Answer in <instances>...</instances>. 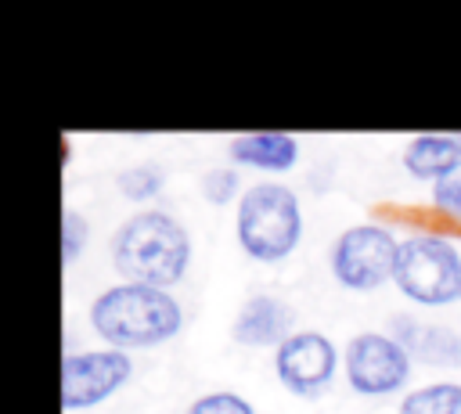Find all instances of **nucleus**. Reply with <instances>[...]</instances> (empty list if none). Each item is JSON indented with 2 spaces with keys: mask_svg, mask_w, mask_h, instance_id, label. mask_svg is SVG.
I'll return each mask as SVG.
<instances>
[{
  "mask_svg": "<svg viewBox=\"0 0 461 414\" xmlns=\"http://www.w3.org/2000/svg\"><path fill=\"white\" fill-rule=\"evenodd\" d=\"M112 259H115V270L130 284L166 288L184 277L187 259H191V241L173 216L148 209V212L130 216L115 230Z\"/></svg>",
  "mask_w": 461,
  "mask_h": 414,
  "instance_id": "f257e3e1",
  "label": "nucleus"
},
{
  "mask_svg": "<svg viewBox=\"0 0 461 414\" xmlns=\"http://www.w3.org/2000/svg\"><path fill=\"white\" fill-rule=\"evenodd\" d=\"M94 331L115 349L158 346L180 331V306L169 292L151 284H115L90 306Z\"/></svg>",
  "mask_w": 461,
  "mask_h": 414,
  "instance_id": "f03ea898",
  "label": "nucleus"
},
{
  "mask_svg": "<svg viewBox=\"0 0 461 414\" xmlns=\"http://www.w3.org/2000/svg\"><path fill=\"white\" fill-rule=\"evenodd\" d=\"M303 212L285 184H256L238 205V241L259 263H277L295 252Z\"/></svg>",
  "mask_w": 461,
  "mask_h": 414,
  "instance_id": "7ed1b4c3",
  "label": "nucleus"
},
{
  "mask_svg": "<svg viewBox=\"0 0 461 414\" xmlns=\"http://www.w3.org/2000/svg\"><path fill=\"white\" fill-rule=\"evenodd\" d=\"M393 281L414 302H425V306L454 302L461 295V256L443 238H432V234L407 238L400 245Z\"/></svg>",
  "mask_w": 461,
  "mask_h": 414,
  "instance_id": "20e7f679",
  "label": "nucleus"
},
{
  "mask_svg": "<svg viewBox=\"0 0 461 414\" xmlns=\"http://www.w3.org/2000/svg\"><path fill=\"white\" fill-rule=\"evenodd\" d=\"M396 259H400L396 238L375 223L342 230L331 248V270H335L339 284H346L353 292H371L382 281H389L396 274Z\"/></svg>",
  "mask_w": 461,
  "mask_h": 414,
  "instance_id": "39448f33",
  "label": "nucleus"
},
{
  "mask_svg": "<svg viewBox=\"0 0 461 414\" xmlns=\"http://www.w3.org/2000/svg\"><path fill=\"white\" fill-rule=\"evenodd\" d=\"M133 364L122 349H94V353H65L61 360V407L83 410L108 400L126 378Z\"/></svg>",
  "mask_w": 461,
  "mask_h": 414,
  "instance_id": "423d86ee",
  "label": "nucleus"
},
{
  "mask_svg": "<svg viewBox=\"0 0 461 414\" xmlns=\"http://www.w3.org/2000/svg\"><path fill=\"white\" fill-rule=\"evenodd\" d=\"M411 356L393 335L364 331L346 346V378L364 396H385L396 392L407 378Z\"/></svg>",
  "mask_w": 461,
  "mask_h": 414,
  "instance_id": "0eeeda50",
  "label": "nucleus"
},
{
  "mask_svg": "<svg viewBox=\"0 0 461 414\" xmlns=\"http://www.w3.org/2000/svg\"><path fill=\"white\" fill-rule=\"evenodd\" d=\"M274 364H277V378L285 389L299 396H317L328 389L335 374V346L317 331H299L277 346Z\"/></svg>",
  "mask_w": 461,
  "mask_h": 414,
  "instance_id": "6e6552de",
  "label": "nucleus"
},
{
  "mask_svg": "<svg viewBox=\"0 0 461 414\" xmlns=\"http://www.w3.org/2000/svg\"><path fill=\"white\" fill-rule=\"evenodd\" d=\"M393 338L407 349V356L439 367H461V335H454L450 328L421 324L418 317H393Z\"/></svg>",
  "mask_w": 461,
  "mask_h": 414,
  "instance_id": "1a4fd4ad",
  "label": "nucleus"
},
{
  "mask_svg": "<svg viewBox=\"0 0 461 414\" xmlns=\"http://www.w3.org/2000/svg\"><path fill=\"white\" fill-rule=\"evenodd\" d=\"M292 328V306L274 295H252L234 320V338L241 346H281Z\"/></svg>",
  "mask_w": 461,
  "mask_h": 414,
  "instance_id": "9d476101",
  "label": "nucleus"
},
{
  "mask_svg": "<svg viewBox=\"0 0 461 414\" xmlns=\"http://www.w3.org/2000/svg\"><path fill=\"white\" fill-rule=\"evenodd\" d=\"M403 166L411 176L418 180H447L461 169V140L457 137H447V133H421L407 144L403 151Z\"/></svg>",
  "mask_w": 461,
  "mask_h": 414,
  "instance_id": "9b49d317",
  "label": "nucleus"
},
{
  "mask_svg": "<svg viewBox=\"0 0 461 414\" xmlns=\"http://www.w3.org/2000/svg\"><path fill=\"white\" fill-rule=\"evenodd\" d=\"M230 158L256 169H292L299 158V144L288 133H241L227 144Z\"/></svg>",
  "mask_w": 461,
  "mask_h": 414,
  "instance_id": "f8f14e48",
  "label": "nucleus"
},
{
  "mask_svg": "<svg viewBox=\"0 0 461 414\" xmlns=\"http://www.w3.org/2000/svg\"><path fill=\"white\" fill-rule=\"evenodd\" d=\"M400 414H461V385L439 382V385L414 389L403 400Z\"/></svg>",
  "mask_w": 461,
  "mask_h": 414,
  "instance_id": "ddd939ff",
  "label": "nucleus"
},
{
  "mask_svg": "<svg viewBox=\"0 0 461 414\" xmlns=\"http://www.w3.org/2000/svg\"><path fill=\"white\" fill-rule=\"evenodd\" d=\"M119 191L130 198V202H148L162 191V169L155 162H140V166H130L119 173Z\"/></svg>",
  "mask_w": 461,
  "mask_h": 414,
  "instance_id": "4468645a",
  "label": "nucleus"
},
{
  "mask_svg": "<svg viewBox=\"0 0 461 414\" xmlns=\"http://www.w3.org/2000/svg\"><path fill=\"white\" fill-rule=\"evenodd\" d=\"M86 234H90V223L76 209H65L61 212V259H65V266L76 263L79 248L86 245Z\"/></svg>",
  "mask_w": 461,
  "mask_h": 414,
  "instance_id": "2eb2a0df",
  "label": "nucleus"
},
{
  "mask_svg": "<svg viewBox=\"0 0 461 414\" xmlns=\"http://www.w3.org/2000/svg\"><path fill=\"white\" fill-rule=\"evenodd\" d=\"M191 414H252V403L241 400L238 392H209V396L194 400Z\"/></svg>",
  "mask_w": 461,
  "mask_h": 414,
  "instance_id": "dca6fc26",
  "label": "nucleus"
},
{
  "mask_svg": "<svg viewBox=\"0 0 461 414\" xmlns=\"http://www.w3.org/2000/svg\"><path fill=\"white\" fill-rule=\"evenodd\" d=\"M238 191V176L230 173V169H212V173H205L202 176V194L212 202V205H223V202H230V194Z\"/></svg>",
  "mask_w": 461,
  "mask_h": 414,
  "instance_id": "f3484780",
  "label": "nucleus"
},
{
  "mask_svg": "<svg viewBox=\"0 0 461 414\" xmlns=\"http://www.w3.org/2000/svg\"><path fill=\"white\" fill-rule=\"evenodd\" d=\"M432 198H436V209H439L443 216L461 220V173L439 180V184L432 187Z\"/></svg>",
  "mask_w": 461,
  "mask_h": 414,
  "instance_id": "a211bd4d",
  "label": "nucleus"
}]
</instances>
